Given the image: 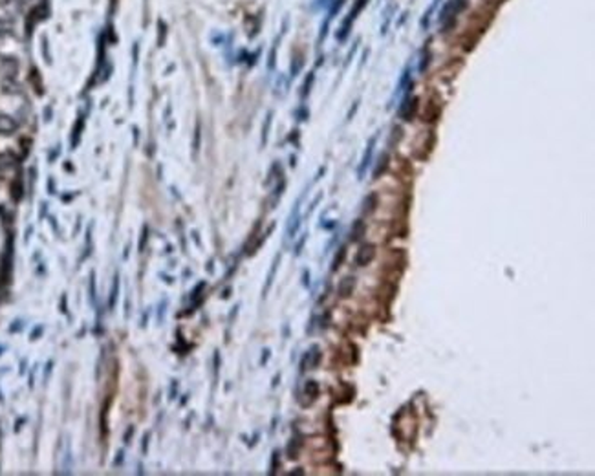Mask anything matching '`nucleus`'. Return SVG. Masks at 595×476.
I'll return each instance as SVG.
<instances>
[{
    "instance_id": "obj_11",
    "label": "nucleus",
    "mask_w": 595,
    "mask_h": 476,
    "mask_svg": "<svg viewBox=\"0 0 595 476\" xmlns=\"http://www.w3.org/2000/svg\"><path fill=\"white\" fill-rule=\"evenodd\" d=\"M0 2H8V0H0Z\"/></svg>"
},
{
    "instance_id": "obj_1",
    "label": "nucleus",
    "mask_w": 595,
    "mask_h": 476,
    "mask_svg": "<svg viewBox=\"0 0 595 476\" xmlns=\"http://www.w3.org/2000/svg\"><path fill=\"white\" fill-rule=\"evenodd\" d=\"M374 257H376V247L372 246V244H366V246H361V249L357 251V257H356V264L357 266H366V264H370L374 260Z\"/></svg>"
},
{
    "instance_id": "obj_7",
    "label": "nucleus",
    "mask_w": 595,
    "mask_h": 476,
    "mask_svg": "<svg viewBox=\"0 0 595 476\" xmlns=\"http://www.w3.org/2000/svg\"><path fill=\"white\" fill-rule=\"evenodd\" d=\"M344 257H346V249L344 247H339V253L336 255V259H333V266H331V271H337L341 267V264H343Z\"/></svg>"
},
{
    "instance_id": "obj_9",
    "label": "nucleus",
    "mask_w": 595,
    "mask_h": 476,
    "mask_svg": "<svg viewBox=\"0 0 595 476\" xmlns=\"http://www.w3.org/2000/svg\"><path fill=\"white\" fill-rule=\"evenodd\" d=\"M379 161H381V163H379V165H377V169L374 171V178H379V174H381V172L386 169V165H388V156L383 154V158L379 159Z\"/></svg>"
},
{
    "instance_id": "obj_5",
    "label": "nucleus",
    "mask_w": 595,
    "mask_h": 476,
    "mask_svg": "<svg viewBox=\"0 0 595 476\" xmlns=\"http://www.w3.org/2000/svg\"><path fill=\"white\" fill-rule=\"evenodd\" d=\"M374 143H376V138L370 139L368 149H366L365 156H363V161H361V167H359V178H363V176H365L366 167L370 165V159H372V152H374Z\"/></svg>"
},
{
    "instance_id": "obj_10",
    "label": "nucleus",
    "mask_w": 595,
    "mask_h": 476,
    "mask_svg": "<svg viewBox=\"0 0 595 476\" xmlns=\"http://www.w3.org/2000/svg\"><path fill=\"white\" fill-rule=\"evenodd\" d=\"M306 392H310L311 396H317V392H319V387H317V383H315V381H308V385H306Z\"/></svg>"
},
{
    "instance_id": "obj_8",
    "label": "nucleus",
    "mask_w": 595,
    "mask_h": 476,
    "mask_svg": "<svg viewBox=\"0 0 595 476\" xmlns=\"http://www.w3.org/2000/svg\"><path fill=\"white\" fill-rule=\"evenodd\" d=\"M376 205H377V196L376 194H370V196L365 200V207H363V209H365L366 214H370V213H374Z\"/></svg>"
},
{
    "instance_id": "obj_4",
    "label": "nucleus",
    "mask_w": 595,
    "mask_h": 476,
    "mask_svg": "<svg viewBox=\"0 0 595 476\" xmlns=\"http://www.w3.org/2000/svg\"><path fill=\"white\" fill-rule=\"evenodd\" d=\"M365 233H366L365 220H356V222H354V226H352V234H350V240H352V242H359L361 238L365 236Z\"/></svg>"
},
{
    "instance_id": "obj_3",
    "label": "nucleus",
    "mask_w": 595,
    "mask_h": 476,
    "mask_svg": "<svg viewBox=\"0 0 595 476\" xmlns=\"http://www.w3.org/2000/svg\"><path fill=\"white\" fill-rule=\"evenodd\" d=\"M354 288H356V279H354V277H344L339 284V295L343 297V299H346V297L352 295Z\"/></svg>"
},
{
    "instance_id": "obj_2",
    "label": "nucleus",
    "mask_w": 595,
    "mask_h": 476,
    "mask_svg": "<svg viewBox=\"0 0 595 476\" xmlns=\"http://www.w3.org/2000/svg\"><path fill=\"white\" fill-rule=\"evenodd\" d=\"M416 106H418V101L416 99H405L403 101V105H401V108H399V116L403 117V119H412V116H414V112H416Z\"/></svg>"
},
{
    "instance_id": "obj_6",
    "label": "nucleus",
    "mask_w": 595,
    "mask_h": 476,
    "mask_svg": "<svg viewBox=\"0 0 595 476\" xmlns=\"http://www.w3.org/2000/svg\"><path fill=\"white\" fill-rule=\"evenodd\" d=\"M15 129H17V123L13 121L11 117L0 116V134H13Z\"/></svg>"
}]
</instances>
